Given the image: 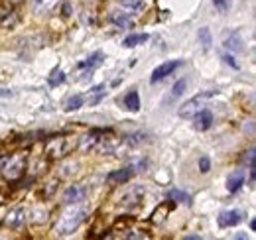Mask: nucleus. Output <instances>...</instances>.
I'll use <instances>...</instances> for the list:
<instances>
[{"mask_svg": "<svg viewBox=\"0 0 256 240\" xmlns=\"http://www.w3.org/2000/svg\"><path fill=\"white\" fill-rule=\"evenodd\" d=\"M87 214H89V207L83 201L67 205V209L62 212V216H60V220L56 224V232L60 236H67V234L75 232L81 226V222L87 218Z\"/></svg>", "mask_w": 256, "mask_h": 240, "instance_id": "f257e3e1", "label": "nucleus"}, {"mask_svg": "<svg viewBox=\"0 0 256 240\" xmlns=\"http://www.w3.org/2000/svg\"><path fill=\"white\" fill-rule=\"evenodd\" d=\"M79 150L83 154L91 152H112V142L110 138H104V130H89L79 138Z\"/></svg>", "mask_w": 256, "mask_h": 240, "instance_id": "f03ea898", "label": "nucleus"}, {"mask_svg": "<svg viewBox=\"0 0 256 240\" xmlns=\"http://www.w3.org/2000/svg\"><path fill=\"white\" fill-rule=\"evenodd\" d=\"M213 96H215V90H205V92H199V94H195L193 98L186 100V102L180 106L178 114H180L182 118H186V120L193 118V116H195L199 110H203V108L207 106V102H209Z\"/></svg>", "mask_w": 256, "mask_h": 240, "instance_id": "7ed1b4c3", "label": "nucleus"}, {"mask_svg": "<svg viewBox=\"0 0 256 240\" xmlns=\"http://www.w3.org/2000/svg\"><path fill=\"white\" fill-rule=\"evenodd\" d=\"M24 170H26V156L24 154H16L2 166V176H4V180L16 181L18 178H22Z\"/></svg>", "mask_w": 256, "mask_h": 240, "instance_id": "20e7f679", "label": "nucleus"}, {"mask_svg": "<svg viewBox=\"0 0 256 240\" xmlns=\"http://www.w3.org/2000/svg\"><path fill=\"white\" fill-rule=\"evenodd\" d=\"M73 148V142L69 136H58V138H52L48 144H46V154L50 160H60L67 156Z\"/></svg>", "mask_w": 256, "mask_h": 240, "instance_id": "39448f33", "label": "nucleus"}, {"mask_svg": "<svg viewBox=\"0 0 256 240\" xmlns=\"http://www.w3.org/2000/svg\"><path fill=\"white\" fill-rule=\"evenodd\" d=\"M184 65V61H166V63H162V65H158L154 71H152V75H150V81L152 83H160V81H164L168 75H172L176 69H180Z\"/></svg>", "mask_w": 256, "mask_h": 240, "instance_id": "423d86ee", "label": "nucleus"}, {"mask_svg": "<svg viewBox=\"0 0 256 240\" xmlns=\"http://www.w3.org/2000/svg\"><path fill=\"white\" fill-rule=\"evenodd\" d=\"M102 61H104V54H102V52H95L93 56H89L85 61H81V63L77 65V69H81V75H83L81 79H83V81H85V79H89V77H91V73L95 71Z\"/></svg>", "mask_w": 256, "mask_h": 240, "instance_id": "0eeeda50", "label": "nucleus"}, {"mask_svg": "<svg viewBox=\"0 0 256 240\" xmlns=\"http://www.w3.org/2000/svg\"><path fill=\"white\" fill-rule=\"evenodd\" d=\"M144 8H146V2L144 0H120L118 2V12H122L128 18L138 16Z\"/></svg>", "mask_w": 256, "mask_h": 240, "instance_id": "6e6552de", "label": "nucleus"}, {"mask_svg": "<svg viewBox=\"0 0 256 240\" xmlns=\"http://www.w3.org/2000/svg\"><path fill=\"white\" fill-rule=\"evenodd\" d=\"M85 197H87V187H83V185H71V187L65 189L64 203L65 205L81 203V201H85Z\"/></svg>", "mask_w": 256, "mask_h": 240, "instance_id": "1a4fd4ad", "label": "nucleus"}, {"mask_svg": "<svg viewBox=\"0 0 256 240\" xmlns=\"http://www.w3.org/2000/svg\"><path fill=\"white\" fill-rule=\"evenodd\" d=\"M134 174H136L134 166H128V168H122V170H116V172L108 174V176H106V181H108L110 185H120V183H126V181L132 180Z\"/></svg>", "mask_w": 256, "mask_h": 240, "instance_id": "9d476101", "label": "nucleus"}, {"mask_svg": "<svg viewBox=\"0 0 256 240\" xmlns=\"http://www.w3.org/2000/svg\"><path fill=\"white\" fill-rule=\"evenodd\" d=\"M244 218L242 210H224L219 214V226L221 228H230V226H236L240 220Z\"/></svg>", "mask_w": 256, "mask_h": 240, "instance_id": "9b49d317", "label": "nucleus"}, {"mask_svg": "<svg viewBox=\"0 0 256 240\" xmlns=\"http://www.w3.org/2000/svg\"><path fill=\"white\" fill-rule=\"evenodd\" d=\"M6 226L10 228H20L24 222H26V210L24 209H12L6 214Z\"/></svg>", "mask_w": 256, "mask_h": 240, "instance_id": "f8f14e48", "label": "nucleus"}, {"mask_svg": "<svg viewBox=\"0 0 256 240\" xmlns=\"http://www.w3.org/2000/svg\"><path fill=\"white\" fill-rule=\"evenodd\" d=\"M193 118H195V128H197L199 132L209 130V128H211V124H213V114H211V110H207V108L199 110Z\"/></svg>", "mask_w": 256, "mask_h": 240, "instance_id": "ddd939ff", "label": "nucleus"}, {"mask_svg": "<svg viewBox=\"0 0 256 240\" xmlns=\"http://www.w3.org/2000/svg\"><path fill=\"white\" fill-rule=\"evenodd\" d=\"M62 0H32V8L36 14H50Z\"/></svg>", "mask_w": 256, "mask_h": 240, "instance_id": "4468645a", "label": "nucleus"}, {"mask_svg": "<svg viewBox=\"0 0 256 240\" xmlns=\"http://www.w3.org/2000/svg\"><path fill=\"white\" fill-rule=\"evenodd\" d=\"M242 185H244V170H236V172H232L230 178H228V181H226V189H228L230 193H236Z\"/></svg>", "mask_w": 256, "mask_h": 240, "instance_id": "2eb2a0df", "label": "nucleus"}, {"mask_svg": "<svg viewBox=\"0 0 256 240\" xmlns=\"http://www.w3.org/2000/svg\"><path fill=\"white\" fill-rule=\"evenodd\" d=\"M18 24V14L8 8H0V26L2 28H14Z\"/></svg>", "mask_w": 256, "mask_h": 240, "instance_id": "dca6fc26", "label": "nucleus"}, {"mask_svg": "<svg viewBox=\"0 0 256 240\" xmlns=\"http://www.w3.org/2000/svg\"><path fill=\"white\" fill-rule=\"evenodd\" d=\"M122 102H124V106H126L130 112H138V110H140V96H138V90L136 89L128 90Z\"/></svg>", "mask_w": 256, "mask_h": 240, "instance_id": "f3484780", "label": "nucleus"}, {"mask_svg": "<svg viewBox=\"0 0 256 240\" xmlns=\"http://www.w3.org/2000/svg\"><path fill=\"white\" fill-rule=\"evenodd\" d=\"M170 201L174 203H184V205H192V197L186 193V191H180V189H170L168 195H166Z\"/></svg>", "mask_w": 256, "mask_h": 240, "instance_id": "a211bd4d", "label": "nucleus"}, {"mask_svg": "<svg viewBox=\"0 0 256 240\" xmlns=\"http://www.w3.org/2000/svg\"><path fill=\"white\" fill-rule=\"evenodd\" d=\"M224 48H228L230 52H242V40L236 32H232L230 36L224 38Z\"/></svg>", "mask_w": 256, "mask_h": 240, "instance_id": "6ab92c4d", "label": "nucleus"}, {"mask_svg": "<svg viewBox=\"0 0 256 240\" xmlns=\"http://www.w3.org/2000/svg\"><path fill=\"white\" fill-rule=\"evenodd\" d=\"M148 40H150V34H132V36L124 38L122 46L124 48H136V46H140V44H144Z\"/></svg>", "mask_w": 256, "mask_h": 240, "instance_id": "aec40b11", "label": "nucleus"}, {"mask_svg": "<svg viewBox=\"0 0 256 240\" xmlns=\"http://www.w3.org/2000/svg\"><path fill=\"white\" fill-rule=\"evenodd\" d=\"M83 104H85V96H83V94H73L71 98H67L65 110H67V112H73V110H79Z\"/></svg>", "mask_w": 256, "mask_h": 240, "instance_id": "412c9836", "label": "nucleus"}, {"mask_svg": "<svg viewBox=\"0 0 256 240\" xmlns=\"http://www.w3.org/2000/svg\"><path fill=\"white\" fill-rule=\"evenodd\" d=\"M186 87H188V83H186V79H180L174 87H172V92H170V96L166 98L168 102H174L176 98H180L182 94H184V90H186Z\"/></svg>", "mask_w": 256, "mask_h": 240, "instance_id": "4be33fe9", "label": "nucleus"}, {"mask_svg": "<svg viewBox=\"0 0 256 240\" xmlns=\"http://www.w3.org/2000/svg\"><path fill=\"white\" fill-rule=\"evenodd\" d=\"M199 44L203 46V50H209V48H211L213 40H211V32H209V28H201V30H199Z\"/></svg>", "mask_w": 256, "mask_h": 240, "instance_id": "5701e85b", "label": "nucleus"}, {"mask_svg": "<svg viewBox=\"0 0 256 240\" xmlns=\"http://www.w3.org/2000/svg\"><path fill=\"white\" fill-rule=\"evenodd\" d=\"M65 81V75H64V71L58 67V69H54V73H52V77H50V85L52 87H58V85H62Z\"/></svg>", "mask_w": 256, "mask_h": 240, "instance_id": "b1692460", "label": "nucleus"}, {"mask_svg": "<svg viewBox=\"0 0 256 240\" xmlns=\"http://www.w3.org/2000/svg\"><path fill=\"white\" fill-rule=\"evenodd\" d=\"M209 170H211V160H209L207 156L199 158V172H201V174H207Z\"/></svg>", "mask_w": 256, "mask_h": 240, "instance_id": "393cba45", "label": "nucleus"}, {"mask_svg": "<svg viewBox=\"0 0 256 240\" xmlns=\"http://www.w3.org/2000/svg\"><path fill=\"white\" fill-rule=\"evenodd\" d=\"M213 4H215V8L219 12H226L228 10V0H213Z\"/></svg>", "mask_w": 256, "mask_h": 240, "instance_id": "a878e982", "label": "nucleus"}, {"mask_svg": "<svg viewBox=\"0 0 256 240\" xmlns=\"http://www.w3.org/2000/svg\"><path fill=\"white\" fill-rule=\"evenodd\" d=\"M223 61L226 63V65H230L232 69H238V63L234 61V58H232L230 54H224V56H223Z\"/></svg>", "mask_w": 256, "mask_h": 240, "instance_id": "bb28decb", "label": "nucleus"}, {"mask_svg": "<svg viewBox=\"0 0 256 240\" xmlns=\"http://www.w3.org/2000/svg\"><path fill=\"white\" fill-rule=\"evenodd\" d=\"M64 14L65 16H69V14H71V6H69L67 2H65V6H64Z\"/></svg>", "mask_w": 256, "mask_h": 240, "instance_id": "cd10ccee", "label": "nucleus"}, {"mask_svg": "<svg viewBox=\"0 0 256 240\" xmlns=\"http://www.w3.org/2000/svg\"><path fill=\"white\" fill-rule=\"evenodd\" d=\"M2 203H4V197H2V193H0V205H2Z\"/></svg>", "mask_w": 256, "mask_h": 240, "instance_id": "c85d7f7f", "label": "nucleus"}]
</instances>
